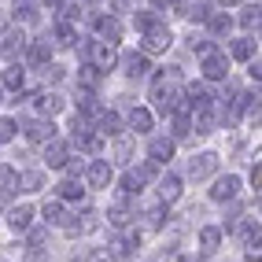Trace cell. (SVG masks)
<instances>
[{
    "label": "cell",
    "mask_w": 262,
    "mask_h": 262,
    "mask_svg": "<svg viewBox=\"0 0 262 262\" xmlns=\"http://www.w3.org/2000/svg\"><path fill=\"white\" fill-rule=\"evenodd\" d=\"M93 129H96L100 137H118V133H122V118H118V111H100Z\"/></svg>",
    "instance_id": "2e32d148"
},
{
    "label": "cell",
    "mask_w": 262,
    "mask_h": 262,
    "mask_svg": "<svg viewBox=\"0 0 262 262\" xmlns=\"http://www.w3.org/2000/svg\"><path fill=\"white\" fill-rule=\"evenodd\" d=\"M96 30H100V37L107 41V45H115V41L122 37V23L115 19V15H100V19H96Z\"/></svg>",
    "instance_id": "d6986e66"
},
{
    "label": "cell",
    "mask_w": 262,
    "mask_h": 262,
    "mask_svg": "<svg viewBox=\"0 0 262 262\" xmlns=\"http://www.w3.org/2000/svg\"><path fill=\"white\" fill-rule=\"evenodd\" d=\"M111 11H129V0H111Z\"/></svg>",
    "instance_id": "b9f144b4"
},
{
    "label": "cell",
    "mask_w": 262,
    "mask_h": 262,
    "mask_svg": "<svg viewBox=\"0 0 262 262\" xmlns=\"http://www.w3.org/2000/svg\"><path fill=\"white\" fill-rule=\"evenodd\" d=\"M170 45H173V33H170L166 23H155V26H148L141 33V52L144 56H159V52H166Z\"/></svg>",
    "instance_id": "3957f363"
},
{
    "label": "cell",
    "mask_w": 262,
    "mask_h": 262,
    "mask_svg": "<svg viewBox=\"0 0 262 262\" xmlns=\"http://www.w3.org/2000/svg\"><path fill=\"white\" fill-rule=\"evenodd\" d=\"M15 129H19V126H15L11 118H0V144H8V141H11Z\"/></svg>",
    "instance_id": "74e56055"
},
{
    "label": "cell",
    "mask_w": 262,
    "mask_h": 262,
    "mask_svg": "<svg viewBox=\"0 0 262 262\" xmlns=\"http://www.w3.org/2000/svg\"><path fill=\"white\" fill-rule=\"evenodd\" d=\"M214 170H218V155L214 151H203V155H196V159L188 163V178L192 181H203V178H211Z\"/></svg>",
    "instance_id": "9c48e42d"
},
{
    "label": "cell",
    "mask_w": 262,
    "mask_h": 262,
    "mask_svg": "<svg viewBox=\"0 0 262 262\" xmlns=\"http://www.w3.org/2000/svg\"><path fill=\"white\" fill-rule=\"evenodd\" d=\"M148 71H151V67H148L144 52H129V56H122V74H126V78H144Z\"/></svg>",
    "instance_id": "4fadbf2b"
},
{
    "label": "cell",
    "mask_w": 262,
    "mask_h": 262,
    "mask_svg": "<svg viewBox=\"0 0 262 262\" xmlns=\"http://www.w3.org/2000/svg\"><path fill=\"white\" fill-rule=\"evenodd\" d=\"M188 45H192V52H196V56H200V59H203V56H211V52H214V45H211V41H207V37H200V41H196V37H192Z\"/></svg>",
    "instance_id": "e575fe53"
},
{
    "label": "cell",
    "mask_w": 262,
    "mask_h": 262,
    "mask_svg": "<svg viewBox=\"0 0 262 262\" xmlns=\"http://www.w3.org/2000/svg\"><path fill=\"white\" fill-rule=\"evenodd\" d=\"M23 133H26L30 144H48V141H56V126H52V118H30Z\"/></svg>",
    "instance_id": "5b68a950"
},
{
    "label": "cell",
    "mask_w": 262,
    "mask_h": 262,
    "mask_svg": "<svg viewBox=\"0 0 262 262\" xmlns=\"http://www.w3.org/2000/svg\"><path fill=\"white\" fill-rule=\"evenodd\" d=\"M30 100H33V111H37L41 118H45V115L52 118V115L63 111V96H59V93H33Z\"/></svg>",
    "instance_id": "8fae6325"
},
{
    "label": "cell",
    "mask_w": 262,
    "mask_h": 262,
    "mask_svg": "<svg viewBox=\"0 0 262 262\" xmlns=\"http://www.w3.org/2000/svg\"><path fill=\"white\" fill-rule=\"evenodd\" d=\"M155 192H159V203H173L181 196V178L178 173H166V178H159V188Z\"/></svg>",
    "instance_id": "ac0fdd59"
},
{
    "label": "cell",
    "mask_w": 262,
    "mask_h": 262,
    "mask_svg": "<svg viewBox=\"0 0 262 262\" xmlns=\"http://www.w3.org/2000/svg\"><path fill=\"white\" fill-rule=\"evenodd\" d=\"M129 129L133 133H148L151 129V111L148 107H133L129 111Z\"/></svg>",
    "instance_id": "d4e9b609"
},
{
    "label": "cell",
    "mask_w": 262,
    "mask_h": 262,
    "mask_svg": "<svg viewBox=\"0 0 262 262\" xmlns=\"http://www.w3.org/2000/svg\"><path fill=\"white\" fill-rule=\"evenodd\" d=\"M236 192H240V178H236V173H225V178L214 181L211 200H214V203H229V200H236Z\"/></svg>",
    "instance_id": "30bf717a"
},
{
    "label": "cell",
    "mask_w": 262,
    "mask_h": 262,
    "mask_svg": "<svg viewBox=\"0 0 262 262\" xmlns=\"http://www.w3.org/2000/svg\"><path fill=\"white\" fill-rule=\"evenodd\" d=\"M129 155H133V141H129V137H118V141H115V159L129 163Z\"/></svg>",
    "instance_id": "d6a6232c"
},
{
    "label": "cell",
    "mask_w": 262,
    "mask_h": 262,
    "mask_svg": "<svg viewBox=\"0 0 262 262\" xmlns=\"http://www.w3.org/2000/svg\"><path fill=\"white\" fill-rule=\"evenodd\" d=\"M45 4H52V8H59V4H63V0H45Z\"/></svg>",
    "instance_id": "f6af8a7d"
},
{
    "label": "cell",
    "mask_w": 262,
    "mask_h": 262,
    "mask_svg": "<svg viewBox=\"0 0 262 262\" xmlns=\"http://www.w3.org/2000/svg\"><path fill=\"white\" fill-rule=\"evenodd\" d=\"M129 218H133V214H129V207H126V203H115L111 211H107V222L115 225V229H126Z\"/></svg>",
    "instance_id": "83f0119b"
},
{
    "label": "cell",
    "mask_w": 262,
    "mask_h": 262,
    "mask_svg": "<svg viewBox=\"0 0 262 262\" xmlns=\"http://www.w3.org/2000/svg\"><path fill=\"white\" fill-rule=\"evenodd\" d=\"M78 85H81L85 93H96L100 85H103V74L96 71V67H89V63H85L81 71H78Z\"/></svg>",
    "instance_id": "44dd1931"
},
{
    "label": "cell",
    "mask_w": 262,
    "mask_h": 262,
    "mask_svg": "<svg viewBox=\"0 0 262 262\" xmlns=\"http://www.w3.org/2000/svg\"><path fill=\"white\" fill-rule=\"evenodd\" d=\"M151 100L155 107H159L163 115H173V111H185V85H181V74L178 67H166V71L151 81Z\"/></svg>",
    "instance_id": "6da1fadb"
},
{
    "label": "cell",
    "mask_w": 262,
    "mask_h": 262,
    "mask_svg": "<svg viewBox=\"0 0 262 262\" xmlns=\"http://www.w3.org/2000/svg\"><path fill=\"white\" fill-rule=\"evenodd\" d=\"M148 155H151V163H155V166L170 163V159H173V141H170V137H151Z\"/></svg>",
    "instance_id": "5bb4252c"
},
{
    "label": "cell",
    "mask_w": 262,
    "mask_h": 262,
    "mask_svg": "<svg viewBox=\"0 0 262 262\" xmlns=\"http://www.w3.org/2000/svg\"><path fill=\"white\" fill-rule=\"evenodd\" d=\"M111 178H115V173H111V166L103 159H93L89 166H85V185H89V188H107Z\"/></svg>",
    "instance_id": "ba28073f"
},
{
    "label": "cell",
    "mask_w": 262,
    "mask_h": 262,
    "mask_svg": "<svg viewBox=\"0 0 262 262\" xmlns=\"http://www.w3.org/2000/svg\"><path fill=\"white\" fill-rule=\"evenodd\" d=\"M41 71H45V81H59V78H63V67H56V63L41 67Z\"/></svg>",
    "instance_id": "ab89813d"
},
{
    "label": "cell",
    "mask_w": 262,
    "mask_h": 262,
    "mask_svg": "<svg viewBox=\"0 0 262 262\" xmlns=\"http://www.w3.org/2000/svg\"><path fill=\"white\" fill-rule=\"evenodd\" d=\"M11 188H19V173L11 166H0V196H8Z\"/></svg>",
    "instance_id": "4dcf8cb0"
},
{
    "label": "cell",
    "mask_w": 262,
    "mask_h": 262,
    "mask_svg": "<svg viewBox=\"0 0 262 262\" xmlns=\"http://www.w3.org/2000/svg\"><path fill=\"white\" fill-rule=\"evenodd\" d=\"M170 118H173V122H170V126H173V129H170V141H181V137H188V133H192L188 111H173Z\"/></svg>",
    "instance_id": "cb8c5ba5"
},
{
    "label": "cell",
    "mask_w": 262,
    "mask_h": 262,
    "mask_svg": "<svg viewBox=\"0 0 262 262\" xmlns=\"http://www.w3.org/2000/svg\"><path fill=\"white\" fill-rule=\"evenodd\" d=\"M8 225H11L15 233H26L30 225H33V207H30V203L11 207V211H8Z\"/></svg>",
    "instance_id": "9a60e30c"
},
{
    "label": "cell",
    "mask_w": 262,
    "mask_h": 262,
    "mask_svg": "<svg viewBox=\"0 0 262 262\" xmlns=\"http://www.w3.org/2000/svg\"><path fill=\"white\" fill-rule=\"evenodd\" d=\"M45 163H48L52 170H63L67 163H71V148H67L63 141H48V144H45Z\"/></svg>",
    "instance_id": "7c38bea8"
},
{
    "label": "cell",
    "mask_w": 262,
    "mask_h": 262,
    "mask_svg": "<svg viewBox=\"0 0 262 262\" xmlns=\"http://www.w3.org/2000/svg\"><path fill=\"white\" fill-rule=\"evenodd\" d=\"M59 225H63V233H67V236H78V233H81L78 214H63V222H59Z\"/></svg>",
    "instance_id": "836d02e7"
},
{
    "label": "cell",
    "mask_w": 262,
    "mask_h": 262,
    "mask_svg": "<svg viewBox=\"0 0 262 262\" xmlns=\"http://www.w3.org/2000/svg\"><path fill=\"white\" fill-rule=\"evenodd\" d=\"M15 19L33 23V19H37V11H33V4H26V0H23V4H19V11H15Z\"/></svg>",
    "instance_id": "f35d334b"
},
{
    "label": "cell",
    "mask_w": 262,
    "mask_h": 262,
    "mask_svg": "<svg viewBox=\"0 0 262 262\" xmlns=\"http://www.w3.org/2000/svg\"><path fill=\"white\" fill-rule=\"evenodd\" d=\"M155 23H159V19H155V15H151V11H141V15H133V26H137V30H141V33H144L148 26H155Z\"/></svg>",
    "instance_id": "d590c367"
},
{
    "label": "cell",
    "mask_w": 262,
    "mask_h": 262,
    "mask_svg": "<svg viewBox=\"0 0 262 262\" xmlns=\"http://www.w3.org/2000/svg\"><path fill=\"white\" fill-rule=\"evenodd\" d=\"M41 185H45V173H41V170H26V173H19V188L37 192Z\"/></svg>",
    "instance_id": "f546056e"
},
{
    "label": "cell",
    "mask_w": 262,
    "mask_h": 262,
    "mask_svg": "<svg viewBox=\"0 0 262 262\" xmlns=\"http://www.w3.org/2000/svg\"><path fill=\"white\" fill-rule=\"evenodd\" d=\"M26 56H30L33 67H48L52 63V45L48 41H30L26 45Z\"/></svg>",
    "instance_id": "ffe728a7"
},
{
    "label": "cell",
    "mask_w": 262,
    "mask_h": 262,
    "mask_svg": "<svg viewBox=\"0 0 262 262\" xmlns=\"http://www.w3.org/2000/svg\"><path fill=\"white\" fill-rule=\"evenodd\" d=\"M63 170H67V173H71V178H78V173H85V166H81V163H67Z\"/></svg>",
    "instance_id": "60d3db41"
},
{
    "label": "cell",
    "mask_w": 262,
    "mask_h": 262,
    "mask_svg": "<svg viewBox=\"0 0 262 262\" xmlns=\"http://www.w3.org/2000/svg\"><path fill=\"white\" fill-rule=\"evenodd\" d=\"M81 192H85V188H81L74 178H67V181L59 185V200H81Z\"/></svg>",
    "instance_id": "1f68e13d"
},
{
    "label": "cell",
    "mask_w": 262,
    "mask_h": 262,
    "mask_svg": "<svg viewBox=\"0 0 262 262\" xmlns=\"http://www.w3.org/2000/svg\"><path fill=\"white\" fill-rule=\"evenodd\" d=\"M155 170H159L155 163H141V166H129V173L122 178V188H126V192H141L144 185H151V181H155Z\"/></svg>",
    "instance_id": "277c9868"
},
{
    "label": "cell",
    "mask_w": 262,
    "mask_h": 262,
    "mask_svg": "<svg viewBox=\"0 0 262 262\" xmlns=\"http://www.w3.org/2000/svg\"><path fill=\"white\" fill-rule=\"evenodd\" d=\"M26 33L19 30V33H8L4 37V45H0V56H4V63H19L23 56H26Z\"/></svg>",
    "instance_id": "8992f818"
},
{
    "label": "cell",
    "mask_w": 262,
    "mask_h": 262,
    "mask_svg": "<svg viewBox=\"0 0 262 262\" xmlns=\"http://www.w3.org/2000/svg\"><path fill=\"white\" fill-rule=\"evenodd\" d=\"M41 214H45V225H59L63 222V200H45V207H41Z\"/></svg>",
    "instance_id": "484cf974"
},
{
    "label": "cell",
    "mask_w": 262,
    "mask_h": 262,
    "mask_svg": "<svg viewBox=\"0 0 262 262\" xmlns=\"http://www.w3.org/2000/svg\"><path fill=\"white\" fill-rule=\"evenodd\" d=\"M0 81H4V89L19 93V89H23V81H26V71H23L19 63H8V71H4V78H0Z\"/></svg>",
    "instance_id": "603a6c76"
},
{
    "label": "cell",
    "mask_w": 262,
    "mask_h": 262,
    "mask_svg": "<svg viewBox=\"0 0 262 262\" xmlns=\"http://www.w3.org/2000/svg\"><path fill=\"white\" fill-rule=\"evenodd\" d=\"M255 56V37H240V41H233V59H244L248 63Z\"/></svg>",
    "instance_id": "f1b7e54d"
},
{
    "label": "cell",
    "mask_w": 262,
    "mask_h": 262,
    "mask_svg": "<svg viewBox=\"0 0 262 262\" xmlns=\"http://www.w3.org/2000/svg\"><path fill=\"white\" fill-rule=\"evenodd\" d=\"M225 74H229V59H225L218 48L211 56H203V78L207 81H225Z\"/></svg>",
    "instance_id": "52a82bcc"
},
{
    "label": "cell",
    "mask_w": 262,
    "mask_h": 262,
    "mask_svg": "<svg viewBox=\"0 0 262 262\" xmlns=\"http://www.w3.org/2000/svg\"><path fill=\"white\" fill-rule=\"evenodd\" d=\"M218 244H222V229H218V225L200 229V248H203V251H218Z\"/></svg>",
    "instance_id": "4316f807"
},
{
    "label": "cell",
    "mask_w": 262,
    "mask_h": 262,
    "mask_svg": "<svg viewBox=\"0 0 262 262\" xmlns=\"http://www.w3.org/2000/svg\"><path fill=\"white\" fill-rule=\"evenodd\" d=\"M222 8H233V4H244V0H218Z\"/></svg>",
    "instance_id": "ee69618b"
},
{
    "label": "cell",
    "mask_w": 262,
    "mask_h": 262,
    "mask_svg": "<svg viewBox=\"0 0 262 262\" xmlns=\"http://www.w3.org/2000/svg\"><path fill=\"white\" fill-rule=\"evenodd\" d=\"M173 0H151V8H170Z\"/></svg>",
    "instance_id": "7bdbcfd3"
},
{
    "label": "cell",
    "mask_w": 262,
    "mask_h": 262,
    "mask_svg": "<svg viewBox=\"0 0 262 262\" xmlns=\"http://www.w3.org/2000/svg\"><path fill=\"white\" fill-rule=\"evenodd\" d=\"M240 26H244V30H258V8H248V11H244V15H240Z\"/></svg>",
    "instance_id": "8d00e7d4"
},
{
    "label": "cell",
    "mask_w": 262,
    "mask_h": 262,
    "mask_svg": "<svg viewBox=\"0 0 262 262\" xmlns=\"http://www.w3.org/2000/svg\"><path fill=\"white\" fill-rule=\"evenodd\" d=\"M0 262H4V258H0Z\"/></svg>",
    "instance_id": "7dc6e473"
},
{
    "label": "cell",
    "mask_w": 262,
    "mask_h": 262,
    "mask_svg": "<svg viewBox=\"0 0 262 262\" xmlns=\"http://www.w3.org/2000/svg\"><path fill=\"white\" fill-rule=\"evenodd\" d=\"M52 45H56V48H74L78 45V30L71 23H56V26H52Z\"/></svg>",
    "instance_id": "e0dca14e"
},
{
    "label": "cell",
    "mask_w": 262,
    "mask_h": 262,
    "mask_svg": "<svg viewBox=\"0 0 262 262\" xmlns=\"http://www.w3.org/2000/svg\"><path fill=\"white\" fill-rule=\"evenodd\" d=\"M85 63L96 67L100 74H107L111 67L118 63V48L107 45V41H89V45H85Z\"/></svg>",
    "instance_id": "7a4b0ae2"
},
{
    "label": "cell",
    "mask_w": 262,
    "mask_h": 262,
    "mask_svg": "<svg viewBox=\"0 0 262 262\" xmlns=\"http://www.w3.org/2000/svg\"><path fill=\"white\" fill-rule=\"evenodd\" d=\"M78 4H81V8H85V4H96V0H78Z\"/></svg>",
    "instance_id": "bcb514c9"
},
{
    "label": "cell",
    "mask_w": 262,
    "mask_h": 262,
    "mask_svg": "<svg viewBox=\"0 0 262 262\" xmlns=\"http://www.w3.org/2000/svg\"><path fill=\"white\" fill-rule=\"evenodd\" d=\"M207 30H211L214 37H225V33L233 30V19L225 11H211V15H207Z\"/></svg>",
    "instance_id": "7402d4cb"
}]
</instances>
